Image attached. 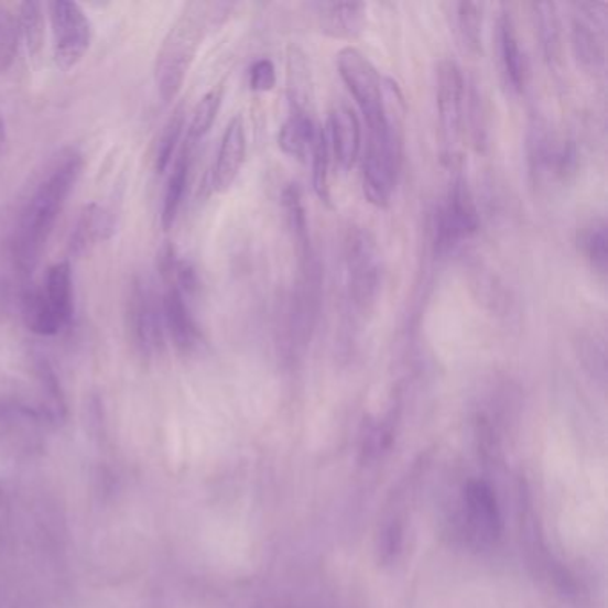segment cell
<instances>
[{"label": "cell", "instance_id": "obj_22", "mask_svg": "<svg viewBox=\"0 0 608 608\" xmlns=\"http://www.w3.org/2000/svg\"><path fill=\"white\" fill-rule=\"evenodd\" d=\"M532 14L547 65L550 68H558L562 65V24L557 6L552 2H538L532 4Z\"/></svg>", "mask_w": 608, "mask_h": 608}, {"label": "cell", "instance_id": "obj_34", "mask_svg": "<svg viewBox=\"0 0 608 608\" xmlns=\"http://www.w3.org/2000/svg\"><path fill=\"white\" fill-rule=\"evenodd\" d=\"M6 141V122L2 115H0V146L4 145Z\"/></svg>", "mask_w": 608, "mask_h": 608}, {"label": "cell", "instance_id": "obj_33", "mask_svg": "<svg viewBox=\"0 0 608 608\" xmlns=\"http://www.w3.org/2000/svg\"><path fill=\"white\" fill-rule=\"evenodd\" d=\"M249 86L256 94H268L276 86V70L270 59H258L250 66Z\"/></svg>", "mask_w": 608, "mask_h": 608}, {"label": "cell", "instance_id": "obj_24", "mask_svg": "<svg viewBox=\"0 0 608 608\" xmlns=\"http://www.w3.org/2000/svg\"><path fill=\"white\" fill-rule=\"evenodd\" d=\"M455 33L464 51L473 56L482 52L484 6L477 2L455 4Z\"/></svg>", "mask_w": 608, "mask_h": 608}, {"label": "cell", "instance_id": "obj_28", "mask_svg": "<svg viewBox=\"0 0 608 608\" xmlns=\"http://www.w3.org/2000/svg\"><path fill=\"white\" fill-rule=\"evenodd\" d=\"M221 100H224V88L218 86V88L211 89L209 94L204 95L200 102L197 104V108L193 111L192 122L187 127L186 145L189 149L197 145L198 141L211 131L216 117L220 112Z\"/></svg>", "mask_w": 608, "mask_h": 608}, {"label": "cell", "instance_id": "obj_26", "mask_svg": "<svg viewBox=\"0 0 608 608\" xmlns=\"http://www.w3.org/2000/svg\"><path fill=\"white\" fill-rule=\"evenodd\" d=\"M282 206L286 211L287 225H290L293 241H295L296 250L300 253L310 252L313 250L310 235V221H307V213H305L304 200H302V192L298 184H290L282 193Z\"/></svg>", "mask_w": 608, "mask_h": 608}, {"label": "cell", "instance_id": "obj_21", "mask_svg": "<svg viewBox=\"0 0 608 608\" xmlns=\"http://www.w3.org/2000/svg\"><path fill=\"white\" fill-rule=\"evenodd\" d=\"M319 126L314 122L313 115L290 112L286 122L279 131V146L284 154L298 161H305L313 152L314 141L318 137Z\"/></svg>", "mask_w": 608, "mask_h": 608}, {"label": "cell", "instance_id": "obj_11", "mask_svg": "<svg viewBox=\"0 0 608 608\" xmlns=\"http://www.w3.org/2000/svg\"><path fill=\"white\" fill-rule=\"evenodd\" d=\"M155 300L143 279L132 281L126 307L127 333L132 345L145 356L163 341V305L160 307Z\"/></svg>", "mask_w": 608, "mask_h": 608}, {"label": "cell", "instance_id": "obj_10", "mask_svg": "<svg viewBox=\"0 0 608 608\" xmlns=\"http://www.w3.org/2000/svg\"><path fill=\"white\" fill-rule=\"evenodd\" d=\"M572 42L576 59L590 74L604 72L607 59L605 29L608 6L605 2H580L573 6Z\"/></svg>", "mask_w": 608, "mask_h": 608}, {"label": "cell", "instance_id": "obj_9", "mask_svg": "<svg viewBox=\"0 0 608 608\" xmlns=\"http://www.w3.org/2000/svg\"><path fill=\"white\" fill-rule=\"evenodd\" d=\"M437 117H439L441 149L446 163H454L455 149L463 134L466 83L457 63L445 59L437 66Z\"/></svg>", "mask_w": 608, "mask_h": 608}, {"label": "cell", "instance_id": "obj_7", "mask_svg": "<svg viewBox=\"0 0 608 608\" xmlns=\"http://www.w3.org/2000/svg\"><path fill=\"white\" fill-rule=\"evenodd\" d=\"M337 70L359 106L368 129L384 123V80L370 59L356 47H345L337 54Z\"/></svg>", "mask_w": 608, "mask_h": 608}, {"label": "cell", "instance_id": "obj_23", "mask_svg": "<svg viewBox=\"0 0 608 608\" xmlns=\"http://www.w3.org/2000/svg\"><path fill=\"white\" fill-rule=\"evenodd\" d=\"M187 175H189V146H184L183 154L175 161L174 170L170 174L169 184L164 189L163 211H161V227L170 230L177 220L178 211L186 195Z\"/></svg>", "mask_w": 608, "mask_h": 608}, {"label": "cell", "instance_id": "obj_15", "mask_svg": "<svg viewBox=\"0 0 608 608\" xmlns=\"http://www.w3.org/2000/svg\"><path fill=\"white\" fill-rule=\"evenodd\" d=\"M163 322L172 341L181 351H192L200 345L202 333L193 316L186 296L175 286H169L163 298Z\"/></svg>", "mask_w": 608, "mask_h": 608}, {"label": "cell", "instance_id": "obj_4", "mask_svg": "<svg viewBox=\"0 0 608 608\" xmlns=\"http://www.w3.org/2000/svg\"><path fill=\"white\" fill-rule=\"evenodd\" d=\"M202 6H186L184 13L164 37L155 59V85L163 102H172L183 89L187 72L197 56L204 36Z\"/></svg>", "mask_w": 608, "mask_h": 608}, {"label": "cell", "instance_id": "obj_13", "mask_svg": "<svg viewBox=\"0 0 608 608\" xmlns=\"http://www.w3.org/2000/svg\"><path fill=\"white\" fill-rule=\"evenodd\" d=\"M327 129L328 145L343 170H351L356 166L360 155V122L356 111L341 102L334 106L328 117Z\"/></svg>", "mask_w": 608, "mask_h": 608}, {"label": "cell", "instance_id": "obj_12", "mask_svg": "<svg viewBox=\"0 0 608 608\" xmlns=\"http://www.w3.org/2000/svg\"><path fill=\"white\" fill-rule=\"evenodd\" d=\"M247 160V132L241 115H236L225 129L220 149L213 169V187L216 193L229 192Z\"/></svg>", "mask_w": 608, "mask_h": 608}, {"label": "cell", "instance_id": "obj_30", "mask_svg": "<svg viewBox=\"0 0 608 608\" xmlns=\"http://www.w3.org/2000/svg\"><path fill=\"white\" fill-rule=\"evenodd\" d=\"M330 145H328L327 129L319 127L318 137L311 152L313 163V189L323 204L330 206Z\"/></svg>", "mask_w": 608, "mask_h": 608}, {"label": "cell", "instance_id": "obj_17", "mask_svg": "<svg viewBox=\"0 0 608 608\" xmlns=\"http://www.w3.org/2000/svg\"><path fill=\"white\" fill-rule=\"evenodd\" d=\"M464 501L468 509L469 523L478 538L497 539L501 532V515L497 497L491 487L484 482H471L466 487Z\"/></svg>", "mask_w": 608, "mask_h": 608}, {"label": "cell", "instance_id": "obj_31", "mask_svg": "<svg viewBox=\"0 0 608 608\" xmlns=\"http://www.w3.org/2000/svg\"><path fill=\"white\" fill-rule=\"evenodd\" d=\"M184 127H186V112L183 108H178L170 118L169 123L164 126L163 134H161L160 146L155 154V170L160 174H164L174 161L175 150L183 137Z\"/></svg>", "mask_w": 608, "mask_h": 608}, {"label": "cell", "instance_id": "obj_5", "mask_svg": "<svg viewBox=\"0 0 608 608\" xmlns=\"http://www.w3.org/2000/svg\"><path fill=\"white\" fill-rule=\"evenodd\" d=\"M480 229V215L473 198L468 181L464 175H455L454 183L437 215H435V250L439 253L454 252L466 243Z\"/></svg>", "mask_w": 608, "mask_h": 608}, {"label": "cell", "instance_id": "obj_18", "mask_svg": "<svg viewBox=\"0 0 608 608\" xmlns=\"http://www.w3.org/2000/svg\"><path fill=\"white\" fill-rule=\"evenodd\" d=\"M112 232H115V220L108 209H104L99 204L85 206L72 230V253L83 256L94 245L111 239Z\"/></svg>", "mask_w": 608, "mask_h": 608}, {"label": "cell", "instance_id": "obj_19", "mask_svg": "<svg viewBox=\"0 0 608 608\" xmlns=\"http://www.w3.org/2000/svg\"><path fill=\"white\" fill-rule=\"evenodd\" d=\"M287 102L290 112L313 115V75L305 52L295 45L287 51Z\"/></svg>", "mask_w": 608, "mask_h": 608}, {"label": "cell", "instance_id": "obj_29", "mask_svg": "<svg viewBox=\"0 0 608 608\" xmlns=\"http://www.w3.org/2000/svg\"><path fill=\"white\" fill-rule=\"evenodd\" d=\"M19 20L20 36L24 37L31 59H36L43 51L45 42V17L43 4L40 2H24L20 6Z\"/></svg>", "mask_w": 608, "mask_h": 608}, {"label": "cell", "instance_id": "obj_25", "mask_svg": "<svg viewBox=\"0 0 608 608\" xmlns=\"http://www.w3.org/2000/svg\"><path fill=\"white\" fill-rule=\"evenodd\" d=\"M578 249L585 261L599 275L607 273L608 267V229L604 218L589 221L578 232Z\"/></svg>", "mask_w": 608, "mask_h": 608}, {"label": "cell", "instance_id": "obj_3", "mask_svg": "<svg viewBox=\"0 0 608 608\" xmlns=\"http://www.w3.org/2000/svg\"><path fill=\"white\" fill-rule=\"evenodd\" d=\"M347 302L356 319L374 313L382 293V253L377 238L365 227H350L343 241Z\"/></svg>", "mask_w": 608, "mask_h": 608}, {"label": "cell", "instance_id": "obj_14", "mask_svg": "<svg viewBox=\"0 0 608 608\" xmlns=\"http://www.w3.org/2000/svg\"><path fill=\"white\" fill-rule=\"evenodd\" d=\"M498 52H500L501 70L507 86H510L515 94H523L529 79V65H526L524 52L521 51L514 19L507 8H503L498 20Z\"/></svg>", "mask_w": 608, "mask_h": 608}, {"label": "cell", "instance_id": "obj_20", "mask_svg": "<svg viewBox=\"0 0 608 608\" xmlns=\"http://www.w3.org/2000/svg\"><path fill=\"white\" fill-rule=\"evenodd\" d=\"M42 291L57 322L62 323L63 328L68 327L74 318V281L70 264L63 261L48 268Z\"/></svg>", "mask_w": 608, "mask_h": 608}, {"label": "cell", "instance_id": "obj_32", "mask_svg": "<svg viewBox=\"0 0 608 608\" xmlns=\"http://www.w3.org/2000/svg\"><path fill=\"white\" fill-rule=\"evenodd\" d=\"M19 40V20L4 6H0V74L13 65Z\"/></svg>", "mask_w": 608, "mask_h": 608}, {"label": "cell", "instance_id": "obj_2", "mask_svg": "<svg viewBox=\"0 0 608 608\" xmlns=\"http://www.w3.org/2000/svg\"><path fill=\"white\" fill-rule=\"evenodd\" d=\"M384 123L368 129L362 158V192L366 200L379 209H388L391 204L403 155L405 102L391 79L384 80Z\"/></svg>", "mask_w": 608, "mask_h": 608}, {"label": "cell", "instance_id": "obj_27", "mask_svg": "<svg viewBox=\"0 0 608 608\" xmlns=\"http://www.w3.org/2000/svg\"><path fill=\"white\" fill-rule=\"evenodd\" d=\"M24 319L29 330L37 336H56L63 330L42 290L29 291L24 296Z\"/></svg>", "mask_w": 608, "mask_h": 608}, {"label": "cell", "instance_id": "obj_6", "mask_svg": "<svg viewBox=\"0 0 608 608\" xmlns=\"http://www.w3.org/2000/svg\"><path fill=\"white\" fill-rule=\"evenodd\" d=\"M47 8L54 62L62 70H72L85 59L91 47L94 24L77 2L56 0Z\"/></svg>", "mask_w": 608, "mask_h": 608}, {"label": "cell", "instance_id": "obj_1", "mask_svg": "<svg viewBox=\"0 0 608 608\" xmlns=\"http://www.w3.org/2000/svg\"><path fill=\"white\" fill-rule=\"evenodd\" d=\"M83 158L77 152L57 161L47 175L40 181L33 195L20 213L13 235V258L22 275H31L42 259L54 227H56L66 200L79 178Z\"/></svg>", "mask_w": 608, "mask_h": 608}, {"label": "cell", "instance_id": "obj_16", "mask_svg": "<svg viewBox=\"0 0 608 608\" xmlns=\"http://www.w3.org/2000/svg\"><path fill=\"white\" fill-rule=\"evenodd\" d=\"M316 10L322 33L334 40H357L368 24L366 6L360 2H323Z\"/></svg>", "mask_w": 608, "mask_h": 608}, {"label": "cell", "instance_id": "obj_8", "mask_svg": "<svg viewBox=\"0 0 608 608\" xmlns=\"http://www.w3.org/2000/svg\"><path fill=\"white\" fill-rule=\"evenodd\" d=\"M526 158L535 184L566 178L576 170L578 154L572 141H558L544 118L534 117L526 132Z\"/></svg>", "mask_w": 608, "mask_h": 608}]
</instances>
